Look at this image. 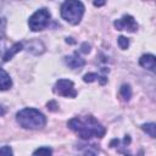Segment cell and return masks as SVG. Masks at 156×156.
I'll use <instances>...</instances> for the list:
<instances>
[{
    "mask_svg": "<svg viewBox=\"0 0 156 156\" xmlns=\"http://www.w3.org/2000/svg\"><path fill=\"white\" fill-rule=\"evenodd\" d=\"M67 127L84 140H89L91 138H102L106 134V128L90 115L71 118L67 122Z\"/></svg>",
    "mask_w": 156,
    "mask_h": 156,
    "instance_id": "obj_1",
    "label": "cell"
},
{
    "mask_svg": "<svg viewBox=\"0 0 156 156\" xmlns=\"http://www.w3.org/2000/svg\"><path fill=\"white\" fill-rule=\"evenodd\" d=\"M17 123L24 129H40L46 124V117L33 107L22 108L16 113Z\"/></svg>",
    "mask_w": 156,
    "mask_h": 156,
    "instance_id": "obj_2",
    "label": "cell"
},
{
    "mask_svg": "<svg viewBox=\"0 0 156 156\" xmlns=\"http://www.w3.org/2000/svg\"><path fill=\"white\" fill-rule=\"evenodd\" d=\"M84 11V4L80 0H65L60 9L61 17L73 26L78 24L82 21Z\"/></svg>",
    "mask_w": 156,
    "mask_h": 156,
    "instance_id": "obj_3",
    "label": "cell"
},
{
    "mask_svg": "<svg viewBox=\"0 0 156 156\" xmlns=\"http://www.w3.org/2000/svg\"><path fill=\"white\" fill-rule=\"evenodd\" d=\"M50 17H51V15H50L49 10H46V9H39V10H37L29 17V20H28L29 29L33 30V32H39V30L45 29L49 26Z\"/></svg>",
    "mask_w": 156,
    "mask_h": 156,
    "instance_id": "obj_4",
    "label": "cell"
},
{
    "mask_svg": "<svg viewBox=\"0 0 156 156\" xmlns=\"http://www.w3.org/2000/svg\"><path fill=\"white\" fill-rule=\"evenodd\" d=\"M54 93L60 96L72 98V99L77 96V90L74 88V84L69 79H58L54 85Z\"/></svg>",
    "mask_w": 156,
    "mask_h": 156,
    "instance_id": "obj_5",
    "label": "cell"
},
{
    "mask_svg": "<svg viewBox=\"0 0 156 156\" xmlns=\"http://www.w3.org/2000/svg\"><path fill=\"white\" fill-rule=\"evenodd\" d=\"M113 26L117 30H128L130 33H134L138 29V23L135 18L130 15H124L119 20H116L113 22Z\"/></svg>",
    "mask_w": 156,
    "mask_h": 156,
    "instance_id": "obj_6",
    "label": "cell"
},
{
    "mask_svg": "<svg viewBox=\"0 0 156 156\" xmlns=\"http://www.w3.org/2000/svg\"><path fill=\"white\" fill-rule=\"evenodd\" d=\"M65 62H66V65H67L69 68H72V69H79V68H82V67L85 65V60L82 58V57L78 55V52H74L73 55L66 56V57H65Z\"/></svg>",
    "mask_w": 156,
    "mask_h": 156,
    "instance_id": "obj_7",
    "label": "cell"
},
{
    "mask_svg": "<svg viewBox=\"0 0 156 156\" xmlns=\"http://www.w3.org/2000/svg\"><path fill=\"white\" fill-rule=\"evenodd\" d=\"M139 65L151 72L155 71V65H156V60L155 56L152 54H145L139 58Z\"/></svg>",
    "mask_w": 156,
    "mask_h": 156,
    "instance_id": "obj_8",
    "label": "cell"
},
{
    "mask_svg": "<svg viewBox=\"0 0 156 156\" xmlns=\"http://www.w3.org/2000/svg\"><path fill=\"white\" fill-rule=\"evenodd\" d=\"M22 49H23V43H21V41L15 43L10 49H6L5 54H2V61H4V62L10 61V60H11L17 52H20Z\"/></svg>",
    "mask_w": 156,
    "mask_h": 156,
    "instance_id": "obj_9",
    "label": "cell"
},
{
    "mask_svg": "<svg viewBox=\"0 0 156 156\" xmlns=\"http://www.w3.org/2000/svg\"><path fill=\"white\" fill-rule=\"evenodd\" d=\"M12 87V80L9 76V73L0 67V90L4 91V90H9L10 88Z\"/></svg>",
    "mask_w": 156,
    "mask_h": 156,
    "instance_id": "obj_10",
    "label": "cell"
},
{
    "mask_svg": "<svg viewBox=\"0 0 156 156\" xmlns=\"http://www.w3.org/2000/svg\"><path fill=\"white\" fill-rule=\"evenodd\" d=\"M119 94L123 98L124 101H129L130 98H132V89H130V85L129 84H123L119 89Z\"/></svg>",
    "mask_w": 156,
    "mask_h": 156,
    "instance_id": "obj_11",
    "label": "cell"
},
{
    "mask_svg": "<svg viewBox=\"0 0 156 156\" xmlns=\"http://www.w3.org/2000/svg\"><path fill=\"white\" fill-rule=\"evenodd\" d=\"M141 129L149 134L151 138H156V124L155 123H144L141 126Z\"/></svg>",
    "mask_w": 156,
    "mask_h": 156,
    "instance_id": "obj_12",
    "label": "cell"
},
{
    "mask_svg": "<svg viewBox=\"0 0 156 156\" xmlns=\"http://www.w3.org/2000/svg\"><path fill=\"white\" fill-rule=\"evenodd\" d=\"M117 43H118V46L122 49V50H127L128 46H129V39L123 37V35H119L118 39H117Z\"/></svg>",
    "mask_w": 156,
    "mask_h": 156,
    "instance_id": "obj_13",
    "label": "cell"
},
{
    "mask_svg": "<svg viewBox=\"0 0 156 156\" xmlns=\"http://www.w3.org/2000/svg\"><path fill=\"white\" fill-rule=\"evenodd\" d=\"M51 154H52V150L48 146H43L33 151V155H51Z\"/></svg>",
    "mask_w": 156,
    "mask_h": 156,
    "instance_id": "obj_14",
    "label": "cell"
},
{
    "mask_svg": "<svg viewBox=\"0 0 156 156\" xmlns=\"http://www.w3.org/2000/svg\"><path fill=\"white\" fill-rule=\"evenodd\" d=\"M98 78H99V74H98V73L90 72V73H87V74L83 77V80H84L85 83H93V82L98 80Z\"/></svg>",
    "mask_w": 156,
    "mask_h": 156,
    "instance_id": "obj_15",
    "label": "cell"
},
{
    "mask_svg": "<svg viewBox=\"0 0 156 156\" xmlns=\"http://www.w3.org/2000/svg\"><path fill=\"white\" fill-rule=\"evenodd\" d=\"M13 151L9 145H4L0 147V155H12Z\"/></svg>",
    "mask_w": 156,
    "mask_h": 156,
    "instance_id": "obj_16",
    "label": "cell"
},
{
    "mask_svg": "<svg viewBox=\"0 0 156 156\" xmlns=\"http://www.w3.org/2000/svg\"><path fill=\"white\" fill-rule=\"evenodd\" d=\"M46 106H48V110H50V111H52V112L58 110V105H57V102H56V101H54V100L49 101V102L46 104Z\"/></svg>",
    "mask_w": 156,
    "mask_h": 156,
    "instance_id": "obj_17",
    "label": "cell"
},
{
    "mask_svg": "<svg viewBox=\"0 0 156 156\" xmlns=\"http://www.w3.org/2000/svg\"><path fill=\"white\" fill-rule=\"evenodd\" d=\"M80 51H82V52H85V54L89 52V51H90V45H89L88 43H83L82 46H80Z\"/></svg>",
    "mask_w": 156,
    "mask_h": 156,
    "instance_id": "obj_18",
    "label": "cell"
},
{
    "mask_svg": "<svg viewBox=\"0 0 156 156\" xmlns=\"http://www.w3.org/2000/svg\"><path fill=\"white\" fill-rule=\"evenodd\" d=\"M94 6H96V7H101V6H104L105 4H106V0H94Z\"/></svg>",
    "mask_w": 156,
    "mask_h": 156,
    "instance_id": "obj_19",
    "label": "cell"
},
{
    "mask_svg": "<svg viewBox=\"0 0 156 156\" xmlns=\"http://www.w3.org/2000/svg\"><path fill=\"white\" fill-rule=\"evenodd\" d=\"M98 80L100 82V84H101V85H104V84H105V83L107 82V78H106L105 76H99V78H98Z\"/></svg>",
    "mask_w": 156,
    "mask_h": 156,
    "instance_id": "obj_20",
    "label": "cell"
},
{
    "mask_svg": "<svg viewBox=\"0 0 156 156\" xmlns=\"http://www.w3.org/2000/svg\"><path fill=\"white\" fill-rule=\"evenodd\" d=\"M4 50H5V41H4V39L0 37V55L2 54Z\"/></svg>",
    "mask_w": 156,
    "mask_h": 156,
    "instance_id": "obj_21",
    "label": "cell"
},
{
    "mask_svg": "<svg viewBox=\"0 0 156 156\" xmlns=\"http://www.w3.org/2000/svg\"><path fill=\"white\" fill-rule=\"evenodd\" d=\"M5 112H6V108H5L2 105H0V116H4Z\"/></svg>",
    "mask_w": 156,
    "mask_h": 156,
    "instance_id": "obj_22",
    "label": "cell"
}]
</instances>
